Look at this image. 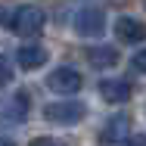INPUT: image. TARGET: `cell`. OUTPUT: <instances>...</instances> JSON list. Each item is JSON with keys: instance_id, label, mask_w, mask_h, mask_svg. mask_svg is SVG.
<instances>
[{"instance_id": "cell-1", "label": "cell", "mask_w": 146, "mask_h": 146, "mask_svg": "<svg viewBox=\"0 0 146 146\" xmlns=\"http://www.w3.org/2000/svg\"><path fill=\"white\" fill-rule=\"evenodd\" d=\"M3 25L9 31H16V34H22V37H34V34H40L44 31V25H47V16H44V9L40 6H31V3H25V6H16L13 13H3Z\"/></svg>"}, {"instance_id": "cell-2", "label": "cell", "mask_w": 146, "mask_h": 146, "mask_svg": "<svg viewBox=\"0 0 146 146\" xmlns=\"http://www.w3.org/2000/svg\"><path fill=\"white\" fill-rule=\"evenodd\" d=\"M87 115V106L81 100H59V103H50L44 106V121L50 124H78Z\"/></svg>"}, {"instance_id": "cell-3", "label": "cell", "mask_w": 146, "mask_h": 146, "mask_svg": "<svg viewBox=\"0 0 146 146\" xmlns=\"http://www.w3.org/2000/svg\"><path fill=\"white\" fill-rule=\"evenodd\" d=\"M31 112L28 90H16L9 96H0V124H25Z\"/></svg>"}, {"instance_id": "cell-4", "label": "cell", "mask_w": 146, "mask_h": 146, "mask_svg": "<svg viewBox=\"0 0 146 146\" xmlns=\"http://www.w3.org/2000/svg\"><path fill=\"white\" fill-rule=\"evenodd\" d=\"M47 87L59 93V96H72V93H78V90L84 87V78H81V72H75L72 65H59L50 72V78H47Z\"/></svg>"}, {"instance_id": "cell-5", "label": "cell", "mask_w": 146, "mask_h": 146, "mask_svg": "<svg viewBox=\"0 0 146 146\" xmlns=\"http://www.w3.org/2000/svg\"><path fill=\"white\" fill-rule=\"evenodd\" d=\"M75 31H78L81 37H100V34L106 31V13H103L100 6H84V9H78V16H75Z\"/></svg>"}, {"instance_id": "cell-6", "label": "cell", "mask_w": 146, "mask_h": 146, "mask_svg": "<svg viewBox=\"0 0 146 146\" xmlns=\"http://www.w3.org/2000/svg\"><path fill=\"white\" fill-rule=\"evenodd\" d=\"M115 37L121 44H143L146 40V22L134 16H118L115 19Z\"/></svg>"}, {"instance_id": "cell-7", "label": "cell", "mask_w": 146, "mask_h": 146, "mask_svg": "<svg viewBox=\"0 0 146 146\" xmlns=\"http://www.w3.org/2000/svg\"><path fill=\"white\" fill-rule=\"evenodd\" d=\"M127 127H131V118L127 115H112L106 121V127L100 131V143L103 146H115L121 140H127Z\"/></svg>"}, {"instance_id": "cell-8", "label": "cell", "mask_w": 146, "mask_h": 146, "mask_svg": "<svg viewBox=\"0 0 146 146\" xmlns=\"http://www.w3.org/2000/svg\"><path fill=\"white\" fill-rule=\"evenodd\" d=\"M131 93H134L131 81H124V78H106V81H100V96L106 103H127Z\"/></svg>"}, {"instance_id": "cell-9", "label": "cell", "mask_w": 146, "mask_h": 146, "mask_svg": "<svg viewBox=\"0 0 146 146\" xmlns=\"http://www.w3.org/2000/svg\"><path fill=\"white\" fill-rule=\"evenodd\" d=\"M47 59H50V53H47V47H44V44H25V47H19V53H16V62H19L25 72L40 68Z\"/></svg>"}, {"instance_id": "cell-10", "label": "cell", "mask_w": 146, "mask_h": 146, "mask_svg": "<svg viewBox=\"0 0 146 146\" xmlns=\"http://www.w3.org/2000/svg\"><path fill=\"white\" fill-rule=\"evenodd\" d=\"M87 62L93 68H112L118 62V50L115 47H106V44H96V47L87 50Z\"/></svg>"}, {"instance_id": "cell-11", "label": "cell", "mask_w": 146, "mask_h": 146, "mask_svg": "<svg viewBox=\"0 0 146 146\" xmlns=\"http://www.w3.org/2000/svg\"><path fill=\"white\" fill-rule=\"evenodd\" d=\"M13 75H16V72H13V62L6 56H0V87H6V84L13 81Z\"/></svg>"}, {"instance_id": "cell-12", "label": "cell", "mask_w": 146, "mask_h": 146, "mask_svg": "<svg viewBox=\"0 0 146 146\" xmlns=\"http://www.w3.org/2000/svg\"><path fill=\"white\" fill-rule=\"evenodd\" d=\"M131 68H134L137 75H146V47H143V50H137V53L131 56Z\"/></svg>"}, {"instance_id": "cell-13", "label": "cell", "mask_w": 146, "mask_h": 146, "mask_svg": "<svg viewBox=\"0 0 146 146\" xmlns=\"http://www.w3.org/2000/svg\"><path fill=\"white\" fill-rule=\"evenodd\" d=\"M28 146H65L62 140H56V137H34Z\"/></svg>"}, {"instance_id": "cell-14", "label": "cell", "mask_w": 146, "mask_h": 146, "mask_svg": "<svg viewBox=\"0 0 146 146\" xmlns=\"http://www.w3.org/2000/svg\"><path fill=\"white\" fill-rule=\"evenodd\" d=\"M124 146H146V134H134V137H127Z\"/></svg>"}, {"instance_id": "cell-15", "label": "cell", "mask_w": 146, "mask_h": 146, "mask_svg": "<svg viewBox=\"0 0 146 146\" xmlns=\"http://www.w3.org/2000/svg\"><path fill=\"white\" fill-rule=\"evenodd\" d=\"M0 146H16V143H13L9 137H3V134H0Z\"/></svg>"}]
</instances>
